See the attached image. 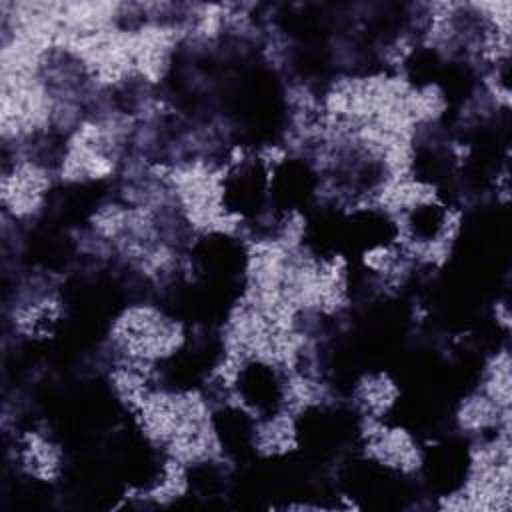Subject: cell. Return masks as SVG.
I'll list each match as a JSON object with an SVG mask.
<instances>
[{"mask_svg": "<svg viewBox=\"0 0 512 512\" xmlns=\"http://www.w3.org/2000/svg\"><path fill=\"white\" fill-rule=\"evenodd\" d=\"M16 462L26 476L38 482H56L62 474L64 454L50 436L40 430H28L18 438Z\"/></svg>", "mask_w": 512, "mask_h": 512, "instance_id": "6da1fadb", "label": "cell"}]
</instances>
